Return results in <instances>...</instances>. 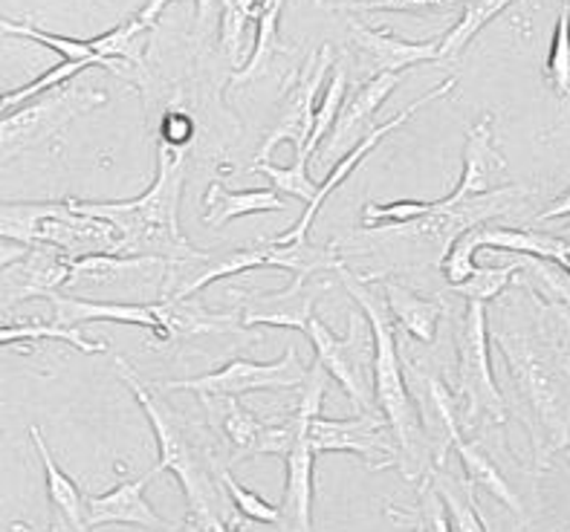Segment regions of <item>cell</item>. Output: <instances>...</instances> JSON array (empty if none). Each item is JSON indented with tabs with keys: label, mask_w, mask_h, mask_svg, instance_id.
<instances>
[{
	"label": "cell",
	"mask_w": 570,
	"mask_h": 532,
	"mask_svg": "<svg viewBox=\"0 0 570 532\" xmlns=\"http://www.w3.org/2000/svg\"><path fill=\"white\" fill-rule=\"evenodd\" d=\"M461 318L455 322V388L458 428L472 432L481 423L504 425L510 417L507 400L492 374L490 336H487V307L478 302H463Z\"/></svg>",
	"instance_id": "52a82bcc"
},
{
	"label": "cell",
	"mask_w": 570,
	"mask_h": 532,
	"mask_svg": "<svg viewBox=\"0 0 570 532\" xmlns=\"http://www.w3.org/2000/svg\"><path fill=\"white\" fill-rule=\"evenodd\" d=\"M296 411L289 414L296 423V434L289 443L284 463H287V483H284V504L278 506V532H313V481H316V454L307 440V425L322 414V400L327 391V374L318 362L307 367L302 382Z\"/></svg>",
	"instance_id": "8fae6325"
},
{
	"label": "cell",
	"mask_w": 570,
	"mask_h": 532,
	"mask_svg": "<svg viewBox=\"0 0 570 532\" xmlns=\"http://www.w3.org/2000/svg\"><path fill=\"white\" fill-rule=\"evenodd\" d=\"M0 240L23 249H47L70 260L90 255L122 258V240L110 224L76 215L67 200H3Z\"/></svg>",
	"instance_id": "8992f818"
},
{
	"label": "cell",
	"mask_w": 570,
	"mask_h": 532,
	"mask_svg": "<svg viewBox=\"0 0 570 532\" xmlns=\"http://www.w3.org/2000/svg\"><path fill=\"white\" fill-rule=\"evenodd\" d=\"M322 108L313 110V130H311V139H307V148H304V154H307V159L313 157V154L318 151V145L325 142V137L331 134L333 122H336V114H340L342 101H345L347 96V72L342 65H333L331 70V81L325 85V90H322Z\"/></svg>",
	"instance_id": "8d00e7d4"
},
{
	"label": "cell",
	"mask_w": 570,
	"mask_h": 532,
	"mask_svg": "<svg viewBox=\"0 0 570 532\" xmlns=\"http://www.w3.org/2000/svg\"><path fill=\"white\" fill-rule=\"evenodd\" d=\"M38 338H61L67 345H72L81 353H105L108 345L105 342H90L87 336H81L79 327L72 331H61L56 324H41V322H29V324H0V347L7 345H21V342H38Z\"/></svg>",
	"instance_id": "e575fe53"
},
{
	"label": "cell",
	"mask_w": 570,
	"mask_h": 532,
	"mask_svg": "<svg viewBox=\"0 0 570 532\" xmlns=\"http://www.w3.org/2000/svg\"><path fill=\"white\" fill-rule=\"evenodd\" d=\"M342 284L347 295L360 304L362 318L368 324L371 342H374V362H371V394H374L376 411L383 414L389 425L391 440L397 446V469L405 481L426 477L434 469L432 443H429L423 423H420L414 394L405 382V365L400 356L397 331L389 318L383 295L376 289L371 275L351 273L342 266Z\"/></svg>",
	"instance_id": "277c9868"
},
{
	"label": "cell",
	"mask_w": 570,
	"mask_h": 532,
	"mask_svg": "<svg viewBox=\"0 0 570 532\" xmlns=\"http://www.w3.org/2000/svg\"><path fill=\"white\" fill-rule=\"evenodd\" d=\"M154 477L159 475L151 469L148 475L134 477V481H122L119 486L105 492V495H85L87 530L94 532L96 526L130 524L151 532H166V521L159 519L157 512H154V506L145 501V490H148V483H151Z\"/></svg>",
	"instance_id": "cb8c5ba5"
},
{
	"label": "cell",
	"mask_w": 570,
	"mask_h": 532,
	"mask_svg": "<svg viewBox=\"0 0 570 532\" xmlns=\"http://www.w3.org/2000/svg\"><path fill=\"white\" fill-rule=\"evenodd\" d=\"M267 266H275V269H287L293 280H311L322 273H331L336 269L340 273L345 260H342L336 244L327 246H313L307 240L302 244H289V246H275L269 240H264L261 246H249V249H238V253H229L224 258H212L206 264V269H200L191 278L180 280L177 289L168 295V302H188L191 295L200 293L203 287H209L212 280L232 278V275L249 273V269H267Z\"/></svg>",
	"instance_id": "7c38bea8"
},
{
	"label": "cell",
	"mask_w": 570,
	"mask_h": 532,
	"mask_svg": "<svg viewBox=\"0 0 570 532\" xmlns=\"http://www.w3.org/2000/svg\"><path fill=\"white\" fill-rule=\"evenodd\" d=\"M116 374L125 382L139 405L145 417L151 423L154 437L159 446V461L154 466L157 475L174 472L186 492L188 510H191V524L200 532H209L215 524L229 521V506H226L224 486H220V443L215 434L203 432L200 425L186 420L177 408L166 403L157 382L142 380L137 367H130L128 359L116 356Z\"/></svg>",
	"instance_id": "7a4b0ae2"
},
{
	"label": "cell",
	"mask_w": 570,
	"mask_h": 532,
	"mask_svg": "<svg viewBox=\"0 0 570 532\" xmlns=\"http://www.w3.org/2000/svg\"><path fill=\"white\" fill-rule=\"evenodd\" d=\"M412 515L417 519L414 526H417L420 532H452L446 506H443L441 495H438V490L432 486L429 475L420 477V504L417 510H412Z\"/></svg>",
	"instance_id": "b9f144b4"
},
{
	"label": "cell",
	"mask_w": 570,
	"mask_h": 532,
	"mask_svg": "<svg viewBox=\"0 0 570 532\" xmlns=\"http://www.w3.org/2000/svg\"><path fill=\"white\" fill-rule=\"evenodd\" d=\"M568 18L570 7L564 3L559 12L557 32H553V43H550L548 65H544V76H548L550 87L557 90V96L568 99L570 96V47H568Z\"/></svg>",
	"instance_id": "ab89813d"
},
{
	"label": "cell",
	"mask_w": 570,
	"mask_h": 532,
	"mask_svg": "<svg viewBox=\"0 0 570 532\" xmlns=\"http://www.w3.org/2000/svg\"><path fill=\"white\" fill-rule=\"evenodd\" d=\"M429 481L441 495L443 506H446L449 526L452 532H490L487 524L481 521V512L475 506V497H472V490L458 477L446 475L441 469H432L429 472Z\"/></svg>",
	"instance_id": "836d02e7"
},
{
	"label": "cell",
	"mask_w": 570,
	"mask_h": 532,
	"mask_svg": "<svg viewBox=\"0 0 570 532\" xmlns=\"http://www.w3.org/2000/svg\"><path fill=\"white\" fill-rule=\"evenodd\" d=\"M507 0H495V3H463L461 18H458L455 27H449L446 36L438 38V56L434 61L443 65V61H452V58L461 56L466 47L472 43V38L481 32L490 21H495L501 12H507Z\"/></svg>",
	"instance_id": "d6a6232c"
},
{
	"label": "cell",
	"mask_w": 570,
	"mask_h": 532,
	"mask_svg": "<svg viewBox=\"0 0 570 532\" xmlns=\"http://www.w3.org/2000/svg\"><path fill=\"white\" fill-rule=\"evenodd\" d=\"M166 3L163 0H154L145 9L134 12L128 21L116 23L110 32L99 38H87V41H76V38L67 36H52L47 29H38L32 23L9 21V18H0V36H21L29 41H38L43 47H50L52 52L65 56V61H85L90 67H101L105 72H114V76H122L125 72L114 65V61H130V65L145 67V47H148V32L154 29V21L163 14Z\"/></svg>",
	"instance_id": "9c48e42d"
},
{
	"label": "cell",
	"mask_w": 570,
	"mask_h": 532,
	"mask_svg": "<svg viewBox=\"0 0 570 532\" xmlns=\"http://www.w3.org/2000/svg\"><path fill=\"white\" fill-rule=\"evenodd\" d=\"M29 437H32V446H36L43 463V475H47V497L52 506V526L47 532H90L85 521V492L79 490V483L67 472H61L38 425H29Z\"/></svg>",
	"instance_id": "83f0119b"
},
{
	"label": "cell",
	"mask_w": 570,
	"mask_h": 532,
	"mask_svg": "<svg viewBox=\"0 0 570 532\" xmlns=\"http://www.w3.org/2000/svg\"><path fill=\"white\" fill-rule=\"evenodd\" d=\"M197 400L206 408L209 428L217 443L232 449L229 466L246 461V457H255L261 452V440L267 432V423L258 414L244 408L235 396H197Z\"/></svg>",
	"instance_id": "d4e9b609"
},
{
	"label": "cell",
	"mask_w": 570,
	"mask_h": 532,
	"mask_svg": "<svg viewBox=\"0 0 570 532\" xmlns=\"http://www.w3.org/2000/svg\"><path fill=\"white\" fill-rule=\"evenodd\" d=\"M403 79L405 72H380V76H371L368 81H362L354 93L345 96L340 114H336V122H333L331 134L325 137L327 157L342 159L368 137L371 130L376 128V110L383 108L385 99L403 85Z\"/></svg>",
	"instance_id": "44dd1931"
},
{
	"label": "cell",
	"mask_w": 570,
	"mask_h": 532,
	"mask_svg": "<svg viewBox=\"0 0 570 532\" xmlns=\"http://www.w3.org/2000/svg\"><path fill=\"white\" fill-rule=\"evenodd\" d=\"M449 452H455L463 463V472H466V486L470 490H484L490 492L495 501L507 506V510L524 519V504H521V497L515 495V490L510 486L504 475H501L499 463L492 461V454L487 452L484 440H466V434H458L452 440V446Z\"/></svg>",
	"instance_id": "f546056e"
},
{
	"label": "cell",
	"mask_w": 570,
	"mask_h": 532,
	"mask_svg": "<svg viewBox=\"0 0 570 532\" xmlns=\"http://www.w3.org/2000/svg\"><path fill=\"white\" fill-rule=\"evenodd\" d=\"M487 246L499 249V253L530 255V258L548 260V264L562 266L564 273H568V238H559V235H550V231L507 229V226L481 224L461 231L455 244L449 246L446 258L441 260V269L446 275L449 287H458V284H463V280H470L475 275V255L481 249H487Z\"/></svg>",
	"instance_id": "5bb4252c"
},
{
	"label": "cell",
	"mask_w": 570,
	"mask_h": 532,
	"mask_svg": "<svg viewBox=\"0 0 570 532\" xmlns=\"http://www.w3.org/2000/svg\"><path fill=\"white\" fill-rule=\"evenodd\" d=\"M504 174L507 157L501 154L499 142H495V119L487 114L466 130L461 183H458L452 195L434 200V206H438V209H452V206L470 200V197L492 195V191H499L501 188Z\"/></svg>",
	"instance_id": "ffe728a7"
},
{
	"label": "cell",
	"mask_w": 570,
	"mask_h": 532,
	"mask_svg": "<svg viewBox=\"0 0 570 532\" xmlns=\"http://www.w3.org/2000/svg\"><path fill=\"white\" fill-rule=\"evenodd\" d=\"M47 302L52 304V322L61 331H72L87 322H119L134 327H148L159 336V324L151 313V304H122L99 302V298H76L67 293H52Z\"/></svg>",
	"instance_id": "4316f807"
},
{
	"label": "cell",
	"mask_w": 570,
	"mask_h": 532,
	"mask_svg": "<svg viewBox=\"0 0 570 532\" xmlns=\"http://www.w3.org/2000/svg\"><path fill=\"white\" fill-rule=\"evenodd\" d=\"M261 3H224L220 7V56L229 61H238L244 52V32L246 23L258 21Z\"/></svg>",
	"instance_id": "f35d334b"
},
{
	"label": "cell",
	"mask_w": 570,
	"mask_h": 532,
	"mask_svg": "<svg viewBox=\"0 0 570 532\" xmlns=\"http://www.w3.org/2000/svg\"><path fill=\"white\" fill-rule=\"evenodd\" d=\"M371 278H374L376 289L383 295L391 324H400L405 336L417 338L423 345H432L434 338H438L443 313H446L441 298H423V295L400 284L391 275H371Z\"/></svg>",
	"instance_id": "484cf974"
},
{
	"label": "cell",
	"mask_w": 570,
	"mask_h": 532,
	"mask_svg": "<svg viewBox=\"0 0 570 532\" xmlns=\"http://www.w3.org/2000/svg\"><path fill=\"white\" fill-rule=\"evenodd\" d=\"M307 440L313 454H356L374 472L397 466V446L391 440L389 425L374 414H360L354 420H331L318 414L307 425Z\"/></svg>",
	"instance_id": "e0dca14e"
},
{
	"label": "cell",
	"mask_w": 570,
	"mask_h": 532,
	"mask_svg": "<svg viewBox=\"0 0 570 532\" xmlns=\"http://www.w3.org/2000/svg\"><path fill=\"white\" fill-rule=\"evenodd\" d=\"M151 313L159 324V338L171 342L174 336H200V333H244L235 313H209L200 302H154Z\"/></svg>",
	"instance_id": "f1b7e54d"
},
{
	"label": "cell",
	"mask_w": 570,
	"mask_h": 532,
	"mask_svg": "<svg viewBox=\"0 0 570 532\" xmlns=\"http://www.w3.org/2000/svg\"><path fill=\"white\" fill-rule=\"evenodd\" d=\"M108 105V90L90 81H67L50 93L0 116V168L36 145L50 142L72 119Z\"/></svg>",
	"instance_id": "ba28073f"
},
{
	"label": "cell",
	"mask_w": 570,
	"mask_h": 532,
	"mask_svg": "<svg viewBox=\"0 0 570 532\" xmlns=\"http://www.w3.org/2000/svg\"><path fill=\"white\" fill-rule=\"evenodd\" d=\"M528 293L504 298L487 316V336L507 362L519 394V411L533 440L535 463L550 466L553 454L568 449V307Z\"/></svg>",
	"instance_id": "6da1fadb"
},
{
	"label": "cell",
	"mask_w": 570,
	"mask_h": 532,
	"mask_svg": "<svg viewBox=\"0 0 570 532\" xmlns=\"http://www.w3.org/2000/svg\"><path fill=\"white\" fill-rule=\"evenodd\" d=\"M191 134H195V125L186 114H166L163 116V139L159 142L168 145V148H191Z\"/></svg>",
	"instance_id": "7bdbcfd3"
},
{
	"label": "cell",
	"mask_w": 570,
	"mask_h": 532,
	"mask_svg": "<svg viewBox=\"0 0 570 532\" xmlns=\"http://www.w3.org/2000/svg\"><path fill=\"white\" fill-rule=\"evenodd\" d=\"M282 12L284 3H278V0L261 3V14L258 21H255L258 23V32H255L253 56L246 58V65L240 67V70L232 72V87L249 85V81L267 76L269 67L278 61V56H282V41H278V21H282Z\"/></svg>",
	"instance_id": "1f68e13d"
},
{
	"label": "cell",
	"mask_w": 570,
	"mask_h": 532,
	"mask_svg": "<svg viewBox=\"0 0 570 532\" xmlns=\"http://www.w3.org/2000/svg\"><path fill=\"white\" fill-rule=\"evenodd\" d=\"M521 269V260L515 255L513 264H504V266H478L475 275L470 280H463L458 287H449L452 293H458L463 302H478V304H492L499 302L501 293H504L510 284H513L515 273Z\"/></svg>",
	"instance_id": "d590c367"
},
{
	"label": "cell",
	"mask_w": 570,
	"mask_h": 532,
	"mask_svg": "<svg viewBox=\"0 0 570 532\" xmlns=\"http://www.w3.org/2000/svg\"><path fill=\"white\" fill-rule=\"evenodd\" d=\"M333 70V47L325 43L318 47L307 61H304L302 70L289 72L287 85H284V101L282 114H278V122L269 130L264 145H261L255 162H269L273 151L282 142H293L296 148V159L307 162V139H311L313 130V105H316V96L325 90L327 72Z\"/></svg>",
	"instance_id": "9a60e30c"
},
{
	"label": "cell",
	"mask_w": 570,
	"mask_h": 532,
	"mask_svg": "<svg viewBox=\"0 0 570 532\" xmlns=\"http://www.w3.org/2000/svg\"><path fill=\"white\" fill-rule=\"evenodd\" d=\"M183 264L159 258H116V255H90L72 260L61 293L90 298L101 293H128L130 304L163 302L180 284Z\"/></svg>",
	"instance_id": "30bf717a"
},
{
	"label": "cell",
	"mask_w": 570,
	"mask_h": 532,
	"mask_svg": "<svg viewBox=\"0 0 570 532\" xmlns=\"http://www.w3.org/2000/svg\"><path fill=\"white\" fill-rule=\"evenodd\" d=\"M249 171H258L264 174V177H269V183H273V191L278 197L282 195H289L296 197V200H302L304 206H311L313 197H316V183L311 180V174H307V162H302V159H296L293 166L287 168H278L273 166V162H253L249 166Z\"/></svg>",
	"instance_id": "74e56055"
},
{
	"label": "cell",
	"mask_w": 570,
	"mask_h": 532,
	"mask_svg": "<svg viewBox=\"0 0 570 532\" xmlns=\"http://www.w3.org/2000/svg\"><path fill=\"white\" fill-rule=\"evenodd\" d=\"M269 211H287L284 197H278L273 188H255V191H232L220 183H209L206 197H203V224L212 229H220L235 217L246 215H269Z\"/></svg>",
	"instance_id": "4dcf8cb0"
},
{
	"label": "cell",
	"mask_w": 570,
	"mask_h": 532,
	"mask_svg": "<svg viewBox=\"0 0 570 532\" xmlns=\"http://www.w3.org/2000/svg\"><path fill=\"white\" fill-rule=\"evenodd\" d=\"M23 255H27V249H23V246L3 244V240H0V269H7V266L18 264V260H21Z\"/></svg>",
	"instance_id": "ee69618b"
},
{
	"label": "cell",
	"mask_w": 570,
	"mask_h": 532,
	"mask_svg": "<svg viewBox=\"0 0 570 532\" xmlns=\"http://www.w3.org/2000/svg\"><path fill=\"white\" fill-rule=\"evenodd\" d=\"M70 258L47 249H27L18 264L0 269V309L7 313L14 304L29 298H50L61 293L67 275H70Z\"/></svg>",
	"instance_id": "603a6c76"
},
{
	"label": "cell",
	"mask_w": 570,
	"mask_h": 532,
	"mask_svg": "<svg viewBox=\"0 0 570 532\" xmlns=\"http://www.w3.org/2000/svg\"><path fill=\"white\" fill-rule=\"evenodd\" d=\"M307 367L298 359L296 347H287L278 362L232 359L220 371L200 374L195 380L157 382L159 391H191L197 396H244L253 391H289L302 388Z\"/></svg>",
	"instance_id": "2e32d148"
},
{
	"label": "cell",
	"mask_w": 570,
	"mask_h": 532,
	"mask_svg": "<svg viewBox=\"0 0 570 532\" xmlns=\"http://www.w3.org/2000/svg\"><path fill=\"white\" fill-rule=\"evenodd\" d=\"M347 38L360 52L362 70H376L374 76H380V72H405L409 67L426 65L438 56V38L405 41V38H397L389 29L371 27V23L356 21V18H351V23H347Z\"/></svg>",
	"instance_id": "7402d4cb"
},
{
	"label": "cell",
	"mask_w": 570,
	"mask_h": 532,
	"mask_svg": "<svg viewBox=\"0 0 570 532\" xmlns=\"http://www.w3.org/2000/svg\"><path fill=\"white\" fill-rule=\"evenodd\" d=\"M220 486H224L226 501H232V504L238 506V512L244 519L261 521V524H275V521H278V510H275L269 501H264L258 492L246 490L244 483L235 481V475H232L229 469L220 472Z\"/></svg>",
	"instance_id": "60d3db41"
},
{
	"label": "cell",
	"mask_w": 570,
	"mask_h": 532,
	"mask_svg": "<svg viewBox=\"0 0 570 532\" xmlns=\"http://www.w3.org/2000/svg\"><path fill=\"white\" fill-rule=\"evenodd\" d=\"M455 85H458V79H446V81H443V85L432 87V90H429L426 96H420V99L414 101V105H409V108H405L403 114H397V116H394V119H389V122H385V125H376V128L371 130L368 137H365L360 145H356L354 151L345 154V157H342L340 162L333 166L331 177H327V180L316 188V197H313V203H311V206H307V211H304V215L298 217L296 224L289 226L287 231H282V235H275V238H267L269 244L289 246V244H302V240H307V231H311V226H313V220H316L318 209H322L327 197H331L333 191H336V188H340L342 183H345L347 177H351V174L356 171V166H360L362 159L368 157V154L374 151L376 145L383 142V139L389 137V134L400 130L405 122H412L414 114H420V110L426 108V105H432L434 99H441V96L452 93V90H455Z\"/></svg>",
	"instance_id": "ac0fdd59"
},
{
	"label": "cell",
	"mask_w": 570,
	"mask_h": 532,
	"mask_svg": "<svg viewBox=\"0 0 570 532\" xmlns=\"http://www.w3.org/2000/svg\"><path fill=\"white\" fill-rule=\"evenodd\" d=\"M331 289V280H289L282 293H253V289H229V298L238 302L240 327L249 331L255 324H273V327H289V331H307L313 318L318 295Z\"/></svg>",
	"instance_id": "d6986e66"
},
{
	"label": "cell",
	"mask_w": 570,
	"mask_h": 532,
	"mask_svg": "<svg viewBox=\"0 0 570 532\" xmlns=\"http://www.w3.org/2000/svg\"><path fill=\"white\" fill-rule=\"evenodd\" d=\"M533 200V188L501 186L499 191L458 203L452 209H438L432 200V211L412 224L385 226V229L360 231L371 240V246H354V253H385L397 260V266H441L449 246L455 244L461 231L472 226L490 224L495 217H507L521 211Z\"/></svg>",
	"instance_id": "5b68a950"
},
{
	"label": "cell",
	"mask_w": 570,
	"mask_h": 532,
	"mask_svg": "<svg viewBox=\"0 0 570 532\" xmlns=\"http://www.w3.org/2000/svg\"><path fill=\"white\" fill-rule=\"evenodd\" d=\"M307 336L316 347V362L327 374V380H336L347 394L351 405L360 414H371L374 408V394H371V362H374V342H371L368 324L360 313L351 318V333L336 336L322 318L313 316L307 322Z\"/></svg>",
	"instance_id": "4fadbf2b"
},
{
	"label": "cell",
	"mask_w": 570,
	"mask_h": 532,
	"mask_svg": "<svg viewBox=\"0 0 570 532\" xmlns=\"http://www.w3.org/2000/svg\"><path fill=\"white\" fill-rule=\"evenodd\" d=\"M188 148H157V177L145 195L134 200H67L76 215L110 224L122 240V258H159L168 264H209L212 255L200 253L183 238L180 197L186 188Z\"/></svg>",
	"instance_id": "3957f363"
},
{
	"label": "cell",
	"mask_w": 570,
	"mask_h": 532,
	"mask_svg": "<svg viewBox=\"0 0 570 532\" xmlns=\"http://www.w3.org/2000/svg\"><path fill=\"white\" fill-rule=\"evenodd\" d=\"M568 217V195H562V200L557 203V206H550L548 211H542V215H535V224H542V220H550V217Z\"/></svg>",
	"instance_id": "f6af8a7d"
},
{
	"label": "cell",
	"mask_w": 570,
	"mask_h": 532,
	"mask_svg": "<svg viewBox=\"0 0 570 532\" xmlns=\"http://www.w3.org/2000/svg\"><path fill=\"white\" fill-rule=\"evenodd\" d=\"M180 532H200V530H197V526L195 524H191V521H188V524L186 526H183V530Z\"/></svg>",
	"instance_id": "bcb514c9"
}]
</instances>
